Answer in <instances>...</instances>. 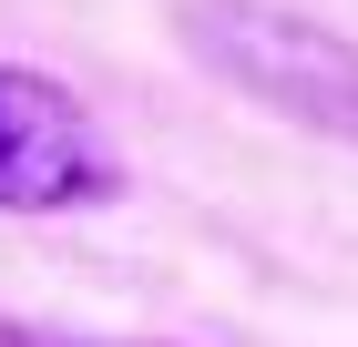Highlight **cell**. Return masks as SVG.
Returning <instances> with one entry per match:
<instances>
[{
	"label": "cell",
	"mask_w": 358,
	"mask_h": 347,
	"mask_svg": "<svg viewBox=\"0 0 358 347\" xmlns=\"http://www.w3.org/2000/svg\"><path fill=\"white\" fill-rule=\"evenodd\" d=\"M185 41L205 72L276 103L287 123L358 133V41H338L328 21H297L276 0H185Z\"/></svg>",
	"instance_id": "cell-1"
},
{
	"label": "cell",
	"mask_w": 358,
	"mask_h": 347,
	"mask_svg": "<svg viewBox=\"0 0 358 347\" xmlns=\"http://www.w3.org/2000/svg\"><path fill=\"white\" fill-rule=\"evenodd\" d=\"M113 184H123V163L92 133V112L62 82L0 61V205L10 214H52V205H103Z\"/></svg>",
	"instance_id": "cell-2"
},
{
	"label": "cell",
	"mask_w": 358,
	"mask_h": 347,
	"mask_svg": "<svg viewBox=\"0 0 358 347\" xmlns=\"http://www.w3.org/2000/svg\"><path fill=\"white\" fill-rule=\"evenodd\" d=\"M0 347H134V337H72V327H21V317H0Z\"/></svg>",
	"instance_id": "cell-3"
}]
</instances>
